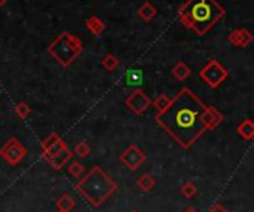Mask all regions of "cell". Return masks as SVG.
Returning <instances> with one entry per match:
<instances>
[{
    "label": "cell",
    "mask_w": 254,
    "mask_h": 212,
    "mask_svg": "<svg viewBox=\"0 0 254 212\" xmlns=\"http://www.w3.org/2000/svg\"><path fill=\"white\" fill-rule=\"evenodd\" d=\"M207 105L201 101L189 88H183L168 107L158 113L156 123L170 135L181 148L189 150L202 135L207 132L202 120Z\"/></svg>",
    "instance_id": "obj_1"
},
{
    "label": "cell",
    "mask_w": 254,
    "mask_h": 212,
    "mask_svg": "<svg viewBox=\"0 0 254 212\" xmlns=\"http://www.w3.org/2000/svg\"><path fill=\"white\" fill-rule=\"evenodd\" d=\"M225 15V8L216 0H186L178 8L180 23L196 36H205Z\"/></svg>",
    "instance_id": "obj_2"
},
{
    "label": "cell",
    "mask_w": 254,
    "mask_h": 212,
    "mask_svg": "<svg viewBox=\"0 0 254 212\" xmlns=\"http://www.w3.org/2000/svg\"><path fill=\"white\" fill-rule=\"evenodd\" d=\"M76 190L94 206L100 208L118 190V183L112 180L104 169L94 166L76 184Z\"/></svg>",
    "instance_id": "obj_3"
},
{
    "label": "cell",
    "mask_w": 254,
    "mask_h": 212,
    "mask_svg": "<svg viewBox=\"0 0 254 212\" xmlns=\"http://www.w3.org/2000/svg\"><path fill=\"white\" fill-rule=\"evenodd\" d=\"M82 52H83L82 40L69 31L61 33L48 46V54L63 67H69Z\"/></svg>",
    "instance_id": "obj_4"
},
{
    "label": "cell",
    "mask_w": 254,
    "mask_h": 212,
    "mask_svg": "<svg viewBox=\"0 0 254 212\" xmlns=\"http://www.w3.org/2000/svg\"><path fill=\"white\" fill-rule=\"evenodd\" d=\"M228 76H229V71L217 60H211L199 71V77L213 89L219 88L228 79Z\"/></svg>",
    "instance_id": "obj_5"
},
{
    "label": "cell",
    "mask_w": 254,
    "mask_h": 212,
    "mask_svg": "<svg viewBox=\"0 0 254 212\" xmlns=\"http://www.w3.org/2000/svg\"><path fill=\"white\" fill-rule=\"evenodd\" d=\"M27 154V148L17 140L15 137L9 138L5 145L0 147V157L9 165V166H17L23 162V159Z\"/></svg>",
    "instance_id": "obj_6"
},
{
    "label": "cell",
    "mask_w": 254,
    "mask_h": 212,
    "mask_svg": "<svg viewBox=\"0 0 254 212\" xmlns=\"http://www.w3.org/2000/svg\"><path fill=\"white\" fill-rule=\"evenodd\" d=\"M125 105L128 107V110H131L134 115L141 116L150 107V105H152V99L149 98V95L143 89H135L125 99Z\"/></svg>",
    "instance_id": "obj_7"
},
{
    "label": "cell",
    "mask_w": 254,
    "mask_h": 212,
    "mask_svg": "<svg viewBox=\"0 0 254 212\" xmlns=\"http://www.w3.org/2000/svg\"><path fill=\"white\" fill-rule=\"evenodd\" d=\"M144 162H146V154H144V151L140 150L134 144L128 145L127 150L121 154V164L124 166H127L129 171H137Z\"/></svg>",
    "instance_id": "obj_8"
},
{
    "label": "cell",
    "mask_w": 254,
    "mask_h": 212,
    "mask_svg": "<svg viewBox=\"0 0 254 212\" xmlns=\"http://www.w3.org/2000/svg\"><path fill=\"white\" fill-rule=\"evenodd\" d=\"M72 157H73V153L70 151L69 147H66V148H63V150H60L57 154L49 156V157H43V159L51 165V168H52V169L61 171V169L69 164V161H70Z\"/></svg>",
    "instance_id": "obj_9"
},
{
    "label": "cell",
    "mask_w": 254,
    "mask_h": 212,
    "mask_svg": "<svg viewBox=\"0 0 254 212\" xmlns=\"http://www.w3.org/2000/svg\"><path fill=\"white\" fill-rule=\"evenodd\" d=\"M228 42L236 47H245L253 42V36L247 28H235L229 33Z\"/></svg>",
    "instance_id": "obj_10"
},
{
    "label": "cell",
    "mask_w": 254,
    "mask_h": 212,
    "mask_svg": "<svg viewBox=\"0 0 254 212\" xmlns=\"http://www.w3.org/2000/svg\"><path fill=\"white\" fill-rule=\"evenodd\" d=\"M202 120L205 123L207 131H214L223 122V115L216 107H213V105H208L204 115H202Z\"/></svg>",
    "instance_id": "obj_11"
},
{
    "label": "cell",
    "mask_w": 254,
    "mask_h": 212,
    "mask_svg": "<svg viewBox=\"0 0 254 212\" xmlns=\"http://www.w3.org/2000/svg\"><path fill=\"white\" fill-rule=\"evenodd\" d=\"M135 184H137V187H138L141 191L150 193L152 190H153V188L156 187V180H155L153 177H152L150 174H141V175L137 178Z\"/></svg>",
    "instance_id": "obj_12"
},
{
    "label": "cell",
    "mask_w": 254,
    "mask_h": 212,
    "mask_svg": "<svg viewBox=\"0 0 254 212\" xmlns=\"http://www.w3.org/2000/svg\"><path fill=\"white\" fill-rule=\"evenodd\" d=\"M238 135L245 140V141H251L254 138V123L251 119H245L242 123H239V126L236 128Z\"/></svg>",
    "instance_id": "obj_13"
},
{
    "label": "cell",
    "mask_w": 254,
    "mask_h": 212,
    "mask_svg": "<svg viewBox=\"0 0 254 212\" xmlns=\"http://www.w3.org/2000/svg\"><path fill=\"white\" fill-rule=\"evenodd\" d=\"M137 14H138V17L141 18V20H144L146 23H149V21H152L155 17H156V14H158V11H156V8L152 5L150 2H146V3H143L140 8H138V11H137Z\"/></svg>",
    "instance_id": "obj_14"
},
{
    "label": "cell",
    "mask_w": 254,
    "mask_h": 212,
    "mask_svg": "<svg viewBox=\"0 0 254 212\" xmlns=\"http://www.w3.org/2000/svg\"><path fill=\"white\" fill-rule=\"evenodd\" d=\"M75 206H76V202H75V199H73L69 193H63V194L57 199V202H55V208H57L58 211L70 212Z\"/></svg>",
    "instance_id": "obj_15"
},
{
    "label": "cell",
    "mask_w": 254,
    "mask_h": 212,
    "mask_svg": "<svg viewBox=\"0 0 254 212\" xmlns=\"http://www.w3.org/2000/svg\"><path fill=\"white\" fill-rule=\"evenodd\" d=\"M86 28L94 34V36H100L101 33L104 31V23H103V20H100L98 17H91V18H88L86 20Z\"/></svg>",
    "instance_id": "obj_16"
},
{
    "label": "cell",
    "mask_w": 254,
    "mask_h": 212,
    "mask_svg": "<svg viewBox=\"0 0 254 212\" xmlns=\"http://www.w3.org/2000/svg\"><path fill=\"white\" fill-rule=\"evenodd\" d=\"M190 73H192V70H190L189 66H187L186 63H183V61L177 63V64L173 67V74H174V77H176L177 80H180V82L186 80V79L190 76Z\"/></svg>",
    "instance_id": "obj_17"
},
{
    "label": "cell",
    "mask_w": 254,
    "mask_h": 212,
    "mask_svg": "<svg viewBox=\"0 0 254 212\" xmlns=\"http://www.w3.org/2000/svg\"><path fill=\"white\" fill-rule=\"evenodd\" d=\"M170 102H171V98L167 94H161L156 99L152 101V105H153V107L156 109L158 113H161V112H164L168 107Z\"/></svg>",
    "instance_id": "obj_18"
},
{
    "label": "cell",
    "mask_w": 254,
    "mask_h": 212,
    "mask_svg": "<svg viewBox=\"0 0 254 212\" xmlns=\"http://www.w3.org/2000/svg\"><path fill=\"white\" fill-rule=\"evenodd\" d=\"M66 147H69L61 138L57 141V142H54L52 145H49L48 148H45L43 150V157H49V156H54V154H57L60 150H63V148H66Z\"/></svg>",
    "instance_id": "obj_19"
},
{
    "label": "cell",
    "mask_w": 254,
    "mask_h": 212,
    "mask_svg": "<svg viewBox=\"0 0 254 212\" xmlns=\"http://www.w3.org/2000/svg\"><path fill=\"white\" fill-rule=\"evenodd\" d=\"M14 112H15V115L20 118V119H27L30 115H31V107H30V105L28 104H25V102H20V104H17L15 105V109H14Z\"/></svg>",
    "instance_id": "obj_20"
},
{
    "label": "cell",
    "mask_w": 254,
    "mask_h": 212,
    "mask_svg": "<svg viewBox=\"0 0 254 212\" xmlns=\"http://www.w3.org/2000/svg\"><path fill=\"white\" fill-rule=\"evenodd\" d=\"M180 193H181V196H183V197H186V199H192V197H195V196H196L198 188H196V186H195L193 183L186 181V183L181 186Z\"/></svg>",
    "instance_id": "obj_21"
},
{
    "label": "cell",
    "mask_w": 254,
    "mask_h": 212,
    "mask_svg": "<svg viewBox=\"0 0 254 212\" xmlns=\"http://www.w3.org/2000/svg\"><path fill=\"white\" fill-rule=\"evenodd\" d=\"M101 66H103L107 71H115L118 67H119V60L115 57V55H112V54H109V55H106L104 57V60H103V63H101Z\"/></svg>",
    "instance_id": "obj_22"
},
{
    "label": "cell",
    "mask_w": 254,
    "mask_h": 212,
    "mask_svg": "<svg viewBox=\"0 0 254 212\" xmlns=\"http://www.w3.org/2000/svg\"><path fill=\"white\" fill-rule=\"evenodd\" d=\"M83 172H85V168H83V165H82L80 162L73 161V162L69 165V174H70L73 178H82Z\"/></svg>",
    "instance_id": "obj_23"
},
{
    "label": "cell",
    "mask_w": 254,
    "mask_h": 212,
    "mask_svg": "<svg viewBox=\"0 0 254 212\" xmlns=\"http://www.w3.org/2000/svg\"><path fill=\"white\" fill-rule=\"evenodd\" d=\"M75 154L79 156V157H82V159L88 157V156L91 154V147H89V144L85 142V141L77 142L76 147H75Z\"/></svg>",
    "instance_id": "obj_24"
},
{
    "label": "cell",
    "mask_w": 254,
    "mask_h": 212,
    "mask_svg": "<svg viewBox=\"0 0 254 212\" xmlns=\"http://www.w3.org/2000/svg\"><path fill=\"white\" fill-rule=\"evenodd\" d=\"M58 140H60V135H58V134H55V132L49 134V135L42 141V150L48 148L49 145H52V144H54V142H57Z\"/></svg>",
    "instance_id": "obj_25"
},
{
    "label": "cell",
    "mask_w": 254,
    "mask_h": 212,
    "mask_svg": "<svg viewBox=\"0 0 254 212\" xmlns=\"http://www.w3.org/2000/svg\"><path fill=\"white\" fill-rule=\"evenodd\" d=\"M208 212H229V211L226 209V206H225L223 203L217 202V203H214V205L210 208V211H208Z\"/></svg>",
    "instance_id": "obj_26"
},
{
    "label": "cell",
    "mask_w": 254,
    "mask_h": 212,
    "mask_svg": "<svg viewBox=\"0 0 254 212\" xmlns=\"http://www.w3.org/2000/svg\"><path fill=\"white\" fill-rule=\"evenodd\" d=\"M183 212H198V211H196V209H195L193 206H187V208H186V209H184Z\"/></svg>",
    "instance_id": "obj_27"
},
{
    "label": "cell",
    "mask_w": 254,
    "mask_h": 212,
    "mask_svg": "<svg viewBox=\"0 0 254 212\" xmlns=\"http://www.w3.org/2000/svg\"><path fill=\"white\" fill-rule=\"evenodd\" d=\"M8 3V0H0V8H2V6H5Z\"/></svg>",
    "instance_id": "obj_28"
},
{
    "label": "cell",
    "mask_w": 254,
    "mask_h": 212,
    "mask_svg": "<svg viewBox=\"0 0 254 212\" xmlns=\"http://www.w3.org/2000/svg\"><path fill=\"white\" fill-rule=\"evenodd\" d=\"M55 212H66V211H58V209H57V211H55Z\"/></svg>",
    "instance_id": "obj_29"
},
{
    "label": "cell",
    "mask_w": 254,
    "mask_h": 212,
    "mask_svg": "<svg viewBox=\"0 0 254 212\" xmlns=\"http://www.w3.org/2000/svg\"><path fill=\"white\" fill-rule=\"evenodd\" d=\"M131 212H138V211H137V209H134V211H131Z\"/></svg>",
    "instance_id": "obj_30"
}]
</instances>
